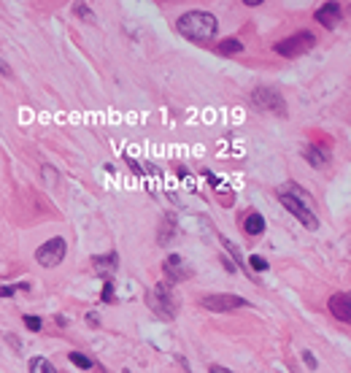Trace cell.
<instances>
[{
    "label": "cell",
    "instance_id": "obj_2",
    "mask_svg": "<svg viewBox=\"0 0 351 373\" xmlns=\"http://www.w3.org/2000/svg\"><path fill=\"white\" fill-rule=\"evenodd\" d=\"M146 303L152 306V311L157 314L159 320H176V314H178V298H176L173 287L171 284H154L149 292H146Z\"/></svg>",
    "mask_w": 351,
    "mask_h": 373
},
{
    "label": "cell",
    "instance_id": "obj_11",
    "mask_svg": "<svg viewBox=\"0 0 351 373\" xmlns=\"http://www.w3.org/2000/svg\"><path fill=\"white\" fill-rule=\"evenodd\" d=\"M330 314L338 322H343V325L351 322V295L346 289L343 292H335L333 298H330Z\"/></svg>",
    "mask_w": 351,
    "mask_h": 373
},
{
    "label": "cell",
    "instance_id": "obj_10",
    "mask_svg": "<svg viewBox=\"0 0 351 373\" xmlns=\"http://www.w3.org/2000/svg\"><path fill=\"white\" fill-rule=\"evenodd\" d=\"M92 266H95V273H98L103 282H111V276H114L117 268H119V254H117V251L98 254V257H92Z\"/></svg>",
    "mask_w": 351,
    "mask_h": 373
},
{
    "label": "cell",
    "instance_id": "obj_7",
    "mask_svg": "<svg viewBox=\"0 0 351 373\" xmlns=\"http://www.w3.org/2000/svg\"><path fill=\"white\" fill-rule=\"evenodd\" d=\"M279 203L286 209V211L292 214V216H298V222H303L308 230H316V228H319V216L311 211V206L300 203L298 197L286 195V192H279Z\"/></svg>",
    "mask_w": 351,
    "mask_h": 373
},
{
    "label": "cell",
    "instance_id": "obj_16",
    "mask_svg": "<svg viewBox=\"0 0 351 373\" xmlns=\"http://www.w3.org/2000/svg\"><path fill=\"white\" fill-rule=\"evenodd\" d=\"M30 373H57V368H54L46 357H33L30 360Z\"/></svg>",
    "mask_w": 351,
    "mask_h": 373
},
{
    "label": "cell",
    "instance_id": "obj_19",
    "mask_svg": "<svg viewBox=\"0 0 351 373\" xmlns=\"http://www.w3.org/2000/svg\"><path fill=\"white\" fill-rule=\"evenodd\" d=\"M73 14H76V17H81V19H89V22H92V8H89L87 3H73Z\"/></svg>",
    "mask_w": 351,
    "mask_h": 373
},
{
    "label": "cell",
    "instance_id": "obj_15",
    "mask_svg": "<svg viewBox=\"0 0 351 373\" xmlns=\"http://www.w3.org/2000/svg\"><path fill=\"white\" fill-rule=\"evenodd\" d=\"M216 52L225 54V57H230V54H241L244 52V44H241L238 38H227V41H219V44H216Z\"/></svg>",
    "mask_w": 351,
    "mask_h": 373
},
{
    "label": "cell",
    "instance_id": "obj_26",
    "mask_svg": "<svg viewBox=\"0 0 351 373\" xmlns=\"http://www.w3.org/2000/svg\"><path fill=\"white\" fill-rule=\"evenodd\" d=\"M0 76H6V79L11 76V65H8V63H6L3 57H0Z\"/></svg>",
    "mask_w": 351,
    "mask_h": 373
},
{
    "label": "cell",
    "instance_id": "obj_28",
    "mask_svg": "<svg viewBox=\"0 0 351 373\" xmlns=\"http://www.w3.org/2000/svg\"><path fill=\"white\" fill-rule=\"evenodd\" d=\"M222 263H225V268H227L230 273H235V270H238V268H235V266H232V263H230L227 257H222Z\"/></svg>",
    "mask_w": 351,
    "mask_h": 373
},
{
    "label": "cell",
    "instance_id": "obj_17",
    "mask_svg": "<svg viewBox=\"0 0 351 373\" xmlns=\"http://www.w3.org/2000/svg\"><path fill=\"white\" fill-rule=\"evenodd\" d=\"M249 266H251V270H249V273H251V276H254V270H257V273H265V270H267V260H265V257H260V254H251V257H249Z\"/></svg>",
    "mask_w": 351,
    "mask_h": 373
},
{
    "label": "cell",
    "instance_id": "obj_1",
    "mask_svg": "<svg viewBox=\"0 0 351 373\" xmlns=\"http://www.w3.org/2000/svg\"><path fill=\"white\" fill-rule=\"evenodd\" d=\"M176 27L187 41L206 44V41H211L219 33V19L213 17L211 11H187V14H181L176 19Z\"/></svg>",
    "mask_w": 351,
    "mask_h": 373
},
{
    "label": "cell",
    "instance_id": "obj_23",
    "mask_svg": "<svg viewBox=\"0 0 351 373\" xmlns=\"http://www.w3.org/2000/svg\"><path fill=\"white\" fill-rule=\"evenodd\" d=\"M124 162H127V165L133 168V174H135V176L146 178V171H143V168H140V165H138V162H135V160H133V157H124Z\"/></svg>",
    "mask_w": 351,
    "mask_h": 373
},
{
    "label": "cell",
    "instance_id": "obj_18",
    "mask_svg": "<svg viewBox=\"0 0 351 373\" xmlns=\"http://www.w3.org/2000/svg\"><path fill=\"white\" fill-rule=\"evenodd\" d=\"M68 360H70V362H73V365H79V368H84V371H89V368L95 365V362H92V360H89L87 355H81V352H70V355H68Z\"/></svg>",
    "mask_w": 351,
    "mask_h": 373
},
{
    "label": "cell",
    "instance_id": "obj_27",
    "mask_svg": "<svg viewBox=\"0 0 351 373\" xmlns=\"http://www.w3.org/2000/svg\"><path fill=\"white\" fill-rule=\"evenodd\" d=\"M208 373H232L230 368H225V365H211Z\"/></svg>",
    "mask_w": 351,
    "mask_h": 373
},
{
    "label": "cell",
    "instance_id": "obj_30",
    "mask_svg": "<svg viewBox=\"0 0 351 373\" xmlns=\"http://www.w3.org/2000/svg\"><path fill=\"white\" fill-rule=\"evenodd\" d=\"M124 373H130V371H124Z\"/></svg>",
    "mask_w": 351,
    "mask_h": 373
},
{
    "label": "cell",
    "instance_id": "obj_29",
    "mask_svg": "<svg viewBox=\"0 0 351 373\" xmlns=\"http://www.w3.org/2000/svg\"><path fill=\"white\" fill-rule=\"evenodd\" d=\"M87 322H89V325H92V327H95V325H98V314H89Z\"/></svg>",
    "mask_w": 351,
    "mask_h": 373
},
{
    "label": "cell",
    "instance_id": "obj_3",
    "mask_svg": "<svg viewBox=\"0 0 351 373\" xmlns=\"http://www.w3.org/2000/svg\"><path fill=\"white\" fill-rule=\"evenodd\" d=\"M251 103H254V108L265 111V114H276L281 119L286 117V100H284V95L279 89L265 87V84L254 87L251 89Z\"/></svg>",
    "mask_w": 351,
    "mask_h": 373
},
{
    "label": "cell",
    "instance_id": "obj_21",
    "mask_svg": "<svg viewBox=\"0 0 351 373\" xmlns=\"http://www.w3.org/2000/svg\"><path fill=\"white\" fill-rule=\"evenodd\" d=\"M100 301L103 303H114V284L103 282V292H100Z\"/></svg>",
    "mask_w": 351,
    "mask_h": 373
},
{
    "label": "cell",
    "instance_id": "obj_13",
    "mask_svg": "<svg viewBox=\"0 0 351 373\" xmlns=\"http://www.w3.org/2000/svg\"><path fill=\"white\" fill-rule=\"evenodd\" d=\"M303 157H305L308 165H314V168H327V165H330L327 152L319 149V146H305V149H303Z\"/></svg>",
    "mask_w": 351,
    "mask_h": 373
},
{
    "label": "cell",
    "instance_id": "obj_20",
    "mask_svg": "<svg viewBox=\"0 0 351 373\" xmlns=\"http://www.w3.org/2000/svg\"><path fill=\"white\" fill-rule=\"evenodd\" d=\"M25 327H27V330H33V333H38V330L44 327V322H41V317H33V314H27V317H25Z\"/></svg>",
    "mask_w": 351,
    "mask_h": 373
},
{
    "label": "cell",
    "instance_id": "obj_22",
    "mask_svg": "<svg viewBox=\"0 0 351 373\" xmlns=\"http://www.w3.org/2000/svg\"><path fill=\"white\" fill-rule=\"evenodd\" d=\"M203 176H206V181H208L211 187H216V190H225V184L219 181V176H216V174H211V171H203Z\"/></svg>",
    "mask_w": 351,
    "mask_h": 373
},
{
    "label": "cell",
    "instance_id": "obj_8",
    "mask_svg": "<svg viewBox=\"0 0 351 373\" xmlns=\"http://www.w3.org/2000/svg\"><path fill=\"white\" fill-rule=\"evenodd\" d=\"M162 270H165V279H168L171 287L181 284V282H187L192 276V268L181 260V254H168L165 263H162Z\"/></svg>",
    "mask_w": 351,
    "mask_h": 373
},
{
    "label": "cell",
    "instance_id": "obj_6",
    "mask_svg": "<svg viewBox=\"0 0 351 373\" xmlns=\"http://www.w3.org/2000/svg\"><path fill=\"white\" fill-rule=\"evenodd\" d=\"M200 306L211 311V314H230V311H238V308H246L249 303L246 298L241 295H225V292H219V295H206V298H200Z\"/></svg>",
    "mask_w": 351,
    "mask_h": 373
},
{
    "label": "cell",
    "instance_id": "obj_24",
    "mask_svg": "<svg viewBox=\"0 0 351 373\" xmlns=\"http://www.w3.org/2000/svg\"><path fill=\"white\" fill-rule=\"evenodd\" d=\"M303 362H305V365H308V368H311V371H316V368H319V362H316V357L311 355V352H308V349H305V352H303Z\"/></svg>",
    "mask_w": 351,
    "mask_h": 373
},
{
    "label": "cell",
    "instance_id": "obj_25",
    "mask_svg": "<svg viewBox=\"0 0 351 373\" xmlns=\"http://www.w3.org/2000/svg\"><path fill=\"white\" fill-rule=\"evenodd\" d=\"M17 292V284H0V298H11Z\"/></svg>",
    "mask_w": 351,
    "mask_h": 373
},
{
    "label": "cell",
    "instance_id": "obj_5",
    "mask_svg": "<svg viewBox=\"0 0 351 373\" xmlns=\"http://www.w3.org/2000/svg\"><path fill=\"white\" fill-rule=\"evenodd\" d=\"M65 254H68V241L62 235H54L46 244H41L35 249V260H38V266L44 268H57L65 260Z\"/></svg>",
    "mask_w": 351,
    "mask_h": 373
},
{
    "label": "cell",
    "instance_id": "obj_9",
    "mask_svg": "<svg viewBox=\"0 0 351 373\" xmlns=\"http://www.w3.org/2000/svg\"><path fill=\"white\" fill-rule=\"evenodd\" d=\"M314 17L322 27L335 30V27L343 22V8H340V3H324V6H319V8H316Z\"/></svg>",
    "mask_w": 351,
    "mask_h": 373
},
{
    "label": "cell",
    "instance_id": "obj_12",
    "mask_svg": "<svg viewBox=\"0 0 351 373\" xmlns=\"http://www.w3.org/2000/svg\"><path fill=\"white\" fill-rule=\"evenodd\" d=\"M244 230H246V235H251V238H257V235H263L265 233V216L260 211H246V216H244Z\"/></svg>",
    "mask_w": 351,
    "mask_h": 373
},
{
    "label": "cell",
    "instance_id": "obj_4",
    "mask_svg": "<svg viewBox=\"0 0 351 373\" xmlns=\"http://www.w3.org/2000/svg\"><path fill=\"white\" fill-rule=\"evenodd\" d=\"M316 46V36L314 33H295V36L284 38V41H279L273 49H276V54H281V57H286V60H295V57H303V54H308L311 49Z\"/></svg>",
    "mask_w": 351,
    "mask_h": 373
},
{
    "label": "cell",
    "instance_id": "obj_14",
    "mask_svg": "<svg viewBox=\"0 0 351 373\" xmlns=\"http://www.w3.org/2000/svg\"><path fill=\"white\" fill-rule=\"evenodd\" d=\"M173 233H176V219L173 216H165V219H162V225H159V233H157L159 247H168V241L173 238Z\"/></svg>",
    "mask_w": 351,
    "mask_h": 373
}]
</instances>
